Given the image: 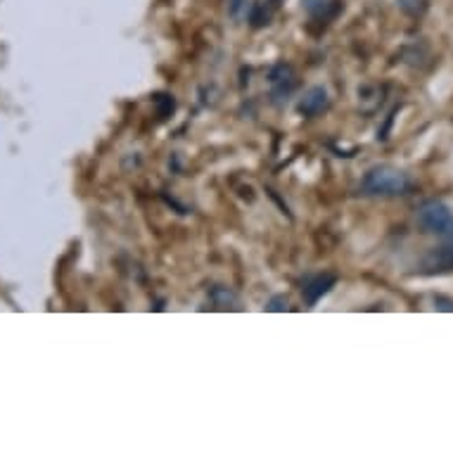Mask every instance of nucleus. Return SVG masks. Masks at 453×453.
I'll use <instances>...</instances> for the list:
<instances>
[{
    "label": "nucleus",
    "mask_w": 453,
    "mask_h": 453,
    "mask_svg": "<svg viewBox=\"0 0 453 453\" xmlns=\"http://www.w3.org/2000/svg\"><path fill=\"white\" fill-rule=\"evenodd\" d=\"M411 190V179L396 166H372L361 180V193L371 197H399Z\"/></svg>",
    "instance_id": "f257e3e1"
},
{
    "label": "nucleus",
    "mask_w": 453,
    "mask_h": 453,
    "mask_svg": "<svg viewBox=\"0 0 453 453\" xmlns=\"http://www.w3.org/2000/svg\"><path fill=\"white\" fill-rule=\"evenodd\" d=\"M416 221L423 228V233L439 235V238H451L453 235V211L446 207L444 202L427 200L425 204H420Z\"/></svg>",
    "instance_id": "f03ea898"
},
{
    "label": "nucleus",
    "mask_w": 453,
    "mask_h": 453,
    "mask_svg": "<svg viewBox=\"0 0 453 453\" xmlns=\"http://www.w3.org/2000/svg\"><path fill=\"white\" fill-rule=\"evenodd\" d=\"M425 259V273H446L453 271V235Z\"/></svg>",
    "instance_id": "7ed1b4c3"
},
{
    "label": "nucleus",
    "mask_w": 453,
    "mask_h": 453,
    "mask_svg": "<svg viewBox=\"0 0 453 453\" xmlns=\"http://www.w3.org/2000/svg\"><path fill=\"white\" fill-rule=\"evenodd\" d=\"M334 282H337V278L330 273L326 275H316V278H311V280L306 282L304 285V299H306V304L313 306L316 302H319L326 292H330V288H333Z\"/></svg>",
    "instance_id": "20e7f679"
},
{
    "label": "nucleus",
    "mask_w": 453,
    "mask_h": 453,
    "mask_svg": "<svg viewBox=\"0 0 453 453\" xmlns=\"http://www.w3.org/2000/svg\"><path fill=\"white\" fill-rule=\"evenodd\" d=\"M327 107V93L323 88H311L304 96V100L299 103V111L304 117H316Z\"/></svg>",
    "instance_id": "39448f33"
}]
</instances>
